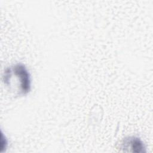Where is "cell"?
Here are the masks:
<instances>
[{"label":"cell","instance_id":"6da1fadb","mask_svg":"<svg viewBox=\"0 0 153 153\" xmlns=\"http://www.w3.org/2000/svg\"><path fill=\"white\" fill-rule=\"evenodd\" d=\"M2 81L9 91L17 96L27 94L31 88L30 75L22 63L7 68L3 72Z\"/></svg>","mask_w":153,"mask_h":153},{"label":"cell","instance_id":"7a4b0ae2","mask_svg":"<svg viewBox=\"0 0 153 153\" xmlns=\"http://www.w3.org/2000/svg\"><path fill=\"white\" fill-rule=\"evenodd\" d=\"M118 148L123 152H146V148L142 140L139 137L133 136L124 138L120 142Z\"/></svg>","mask_w":153,"mask_h":153}]
</instances>
